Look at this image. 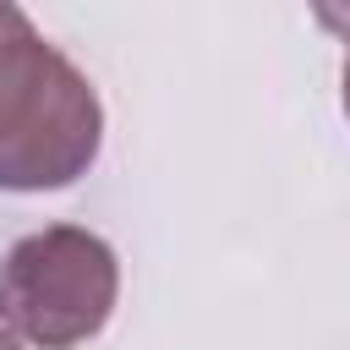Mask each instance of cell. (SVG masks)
Returning a JSON list of instances; mask_svg holds the SVG:
<instances>
[{"label":"cell","instance_id":"1","mask_svg":"<svg viewBox=\"0 0 350 350\" xmlns=\"http://www.w3.org/2000/svg\"><path fill=\"white\" fill-rule=\"evenodd\" d=\"M104 104L93 82L0 0V191H60L98 159Z\"/></svg>","mask_w":350,"mask_h":350},{"label":"cell","instance_id":"2","mask_svg":"<svg viewBox=\"0 0 350 350\" xmlns=\"http://www.w3.org/2000/svg\"><path fill=\"white\" fill-rule=\"evenodd\" d=\"M120 295V262L82 224H44L0 257V323L38 350L88 345Z\"/></svg>","mask_w":350,"mask_h":350},{"label":"cell","instance_id":"3","mask_svg":"<svg viewBox=\"0 0 350 350\" xmlns=\"http://www.w3.org/2000/svg\"><path fill=\"white\" fill-rule=\"evenodd\" d=\"M306 5H312V16H317L334 38L350 44V0H306Z\"/></svg>","mask_w":350,"mask_h":350},{"label":"cell","instance_id":"4","mask_svg":"<svg viewBox=\"0 0 350 350\" xmlns=\"http://www.w3.org/2000/svg\"><path fill=\"white\" fill-rule=\"evenodd\" d=\"M339 82H345L339 93H345V115H350V60H345V77H339Z\"/></svg>","mask_w":350,"mask_h":350},{"label":"cell","instance_id":"5","mask_svg":"<svg viewBox=\"0 0 350 350\" xmlns=\"http://www.w3.org/2000/svg\"><path fill=\"white\" fill-rule=\"evenodd\" d=\"M0 350H22V345H16V334H11V328H0Z\"/></svg>","mask_w":350,"mask_h":350}]
</instances>
